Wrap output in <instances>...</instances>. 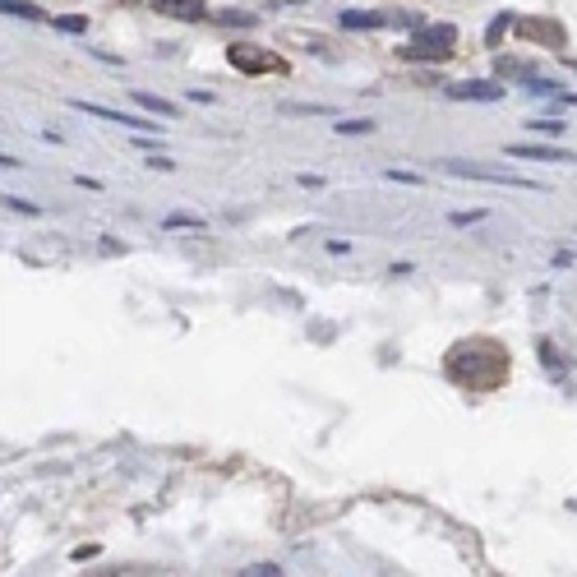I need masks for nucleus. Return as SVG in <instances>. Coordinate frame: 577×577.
<instances>
[{
  "label": "nucleus",
  "instance_id": "obj_1",
  "mask_svg": "<svg viewBox=\"0 0 577 577\" xmlns=\"http://www.w3.org/2000/svg\"><path fill=\"white\" fill-rule=\"evenodd\" d=\"M457 51V29L453 23H430V29H416L411 42L402 46L406 61H448Z\"/></svg>",
  "mask_w": 577,
  "mask_h": 577
},
{
  "label": "nucleus",
  "instance_id": "obj_2",
  "mask_svg": "<svg viewBox=\"0 0 577 577\" xmlns=\"http://www.w3.org/2000/svg\"><path fill=\"white\" fill-rule=\"evenodd\" d=\"M485 365H489V355L481 347H457L448 355V374L462 379V383H472V389H494V379H499V374H485Z\"/></svg>",
  "mask_w": 577,
  "mask_h": 577
},
{
  "label": "nucleus",
  "instance_id": "obj_3",
  "mask_svg": "<svg viewBox=\"0 0 577 577\" xmlns=\"http://www.w3.org/2000/svg\"><path fill=\"white\" fill-rule=\"evenodd\" d=\"M439 167H444L448 176H462V180H489V185H508V189H540L536 180L499 171V167H472V162H439Z\"/></svg>",
  "mask_w": 577,
  "mask_h": 577
},
{
  "label": "nucleus",
  "instance_id": "obj_4",
  "mask_svg": "<svg viewBox=\"0 0 577 577\" xmlns=\"http://www.w3.org/2000/svg\"><path fill=\"white\" fill-rule=\"evenodd\" d=\"M453 102H504V88L494 79H466V84H448Z\"/></svg>",
  "mask_w": 577,
  "mask_h": 577
},
{
  "label": "nucleus",
  "instance_id": "obj_5",
  "mask_svg": "<svg viewBox=\"0 0 577 577\" xmlns=\"http://www.w3.org/2000/svg\"><path fill=\"white\" fill-rule=\"evenodd\" d=\"M153 14H167V19H180V23H199V19H208V5L204 0H153Z\"/></svg>",
  "mask_w": 577,
  "mask_h": 577
},
{
  "label": "nucleus",
  "instance_id": "obj_6",
  "mask_svg": "<svg viewBox=\"0 0 577 577\" xmlns=\"http://www.w3.org/2000/svg\"><path fill=\"white\" fill-rule=\"evenodd\" d=\"M504 153L517 162H577L568 148H545V144H508Z\"/></svg>",
  "mask_w": 577,
  "mask_h": 577
},
{
  "label": "nucleus",
  "instance_id": "obj_7",
  "mask_svg": "<svg viewBox=\"0 0 577 577\" xmlns=\"http://www.w3.org/2000/svg\"><path fill=\"white\" fill-rule=\"evenodd\" d=\"M227 56H231V65L236 70H245V74H263V70H282L278 61H272V56H259V46H231L227 51Z\"/></svg>",
  "mask_w": 577,
  "mask_h": 577
},
{
  "label": "nucleus",
  "instance_id": "obj_8",
  "mask_svg": "<svg viewBox=\"0 0 577 577\" xmlns=\"http://www.w3.org/2000/svg\"><path fill=\"white\" fill-rule=\"evenodd\" d=\"M342 29L351 33H370V29H389V14H374V10H342Z\"/></svg>",
  "mask_w": 577,
  "mask_h": 577
},
{
  "label": "nucleus",
  "instance_id": "obj_9",
  "mask_svg": "<svg viewBox=\"0 0 577 577\" xmlns=\"http://www.w3.org/2000/svg\"><path fill=\"white\" fill-rule=\"evenodd\" d=\"M134 102H139L144 112H157V116H176V106H171L167 97H157V93H144V88H139V93H134Z\"/></svg>",
  "mask_w": 577,
  "mask_h": 577
},
{
  "label": "nucleus",
  "instance_id": "obj_10",
  "mask_svg": "<svg viewBox=\"0 0 577 577\" xmlns=\"http://www.w3.org/2000/svg\"><path fill=\"white\" fill-rule=\"evenodd\" d=\"M522 33H531V38H545V42L564 46V33L555 29V23H522Z\"/></svg>",
  "mask_w": 577,
  "mask_h": 577
},
{
  "label": "nucleus",
  "instance_id": "obj_11",
  "mask_svg": "<svg viewBox=\"0 0 577 577\" xmlns=\"http://www.w3.org/2000/svg\"><path fill=\"white\" fill-rule=\"evenodd\" d=\"M513 29V14H499V19H494L489 23V29H485V46H499V38Z\"/></svg>",
  "mask_w": 577,
  "mask_h": 577
},
{
  "label": "nucleus",
  "instance_id": "obj_12",
  "mask_svg": "<svg viewBox=\"0 0 577 577\" xmlns=\"http://www.w3.org/2000/svg\"><path fill=\"white\" fill-rule=\"evenodd\" d=\"M5 14H14V19H46L38 5H29V0H5Z\"/></svg>",
  "mask_w": 577,
  "mask_h": 577
},
{
  "label": "nucleus",
  "instance_id": "obj_13",
  "mask_svg": "<svg viewBox=\"0 0 577 577\" xmlns=\"http://www.w3.org/2000/svg\"><path fill=\"white\" fill-rule=\"evenodd\" d=\"M51 23H56L61 33H84V29H88V19H84V14H61V19H51Z\"/></svg>",
  "mask_w": 577,
  "mask_h": 577
},
{
  "label": "nucleus",
  "instance_id": "obj_14",
  "mask_svg": "<svg viewBox=\"0 0 577 577\" xmlns=\"http://www.w3.org/2000/svg\"><path fill=\"white\" fill-rule=\"evenodd\" d=\"M338 134H370L374 130V121H342V125H333Z\"/></svg>",
  "mask_w": 577,
  "mask_h": 577
},
{
  "label": "nucleus",
  "instance_id": "obj_15",
  "mask_svg": "<svg viewBox=\"0 0 577 577\" xmlns=\"http://www.w3.org/2000/svg\"><path fill=\"white\" fill-rule=\"evenodd\" d=\"M540 134H564V121H531Z\"/></svg>",
  "mask_w": 577,
  "mask_h": 577
},
{
  "label": "nucleus",
  "instance_id": "obj_16",
  "mask_svg": "<svg viewBox=\"0 0 577 577\" xmlns=\"http://www.w3.org/2000/svg\"><path fill=\"white\" fill-rule=\"evenodd\" d=\"M167 227H199V217H185V213H176V217H167Z\"/></svg>",
  "mask_w": 577,
  "mask_h": 577
},
{
  "label": "nucleus",
  "instance_id": "obj_17",
  "mask_svg": "<svg viewBox=\"0 0 577 577\" xmlns=\"http://www.w3.org/2000/svg\"><path fill=\"white\" fill-rule=\"evenodd\" d=\"M393 180H402V185H421V176H411V171H389Z\"/></svg>",
  "mask_w": 577,
  "mask_h": 577
},
{
  "label": "nucleus",
  "instance_id": "obj_18",
  "mask_svg": "<svg viewBox=\"0 0 577 577\" xmlns=\"http://www.w3.org/2000/svg\"><path fill=\"white\" fill-rule=\"evenodd\" d=\"M5 204H10V208H14V213H29V217H33V213H38V208H33V204H23V199H5Z\"/></svg>",
  "mask_w": 577,
  "mask_h": 577
}]
</instances>
